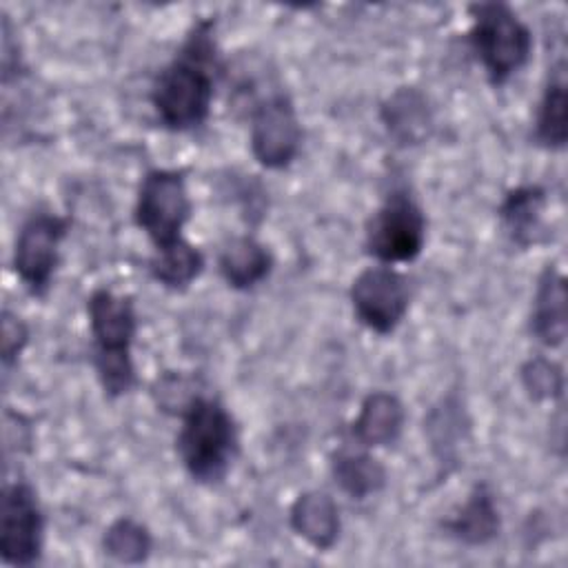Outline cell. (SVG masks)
Returning a JSON list of instances; mask_svg holds the SVG:
<instances>
[{"label":"cell","instance_id":"cell-1","mask_svg":"<svg viewBox=\"0 0 568 568\" xmlns=\"http://www.w3.org/2000/svg\"><path fill=\"white\" fill-rule=\"evenodd\" d=\"M213 67V24L202 20L151 87V104L164 129L184 133L209 120L215 95Z\"/></svg>","mask_w":568,"mask_h":568},{"label":"cell","instance_id":"cell-2","mask_svg":"<svg viewBox=\"0 0 568 568\" xmlns=\"http://www.w3.org/2000/svg\"><path fill=\"white\" fill-rule=\"evenodd\" d=\"M87 317L93 342V368L106 397L133 390L138 375L133 364V339L138 313L131 295L95 288L87 300Z\"/></svg>","mask_w":568,"mask_h":568},{"label":"cell","instance_id":"cell-3","mask_svg":"<svg viewBox=\"0 0 568 568\" xmlns=\"http://www.w3.org/2000/svg\"><path fill=\"white\" fill-rule=\"evenodd\" d=\"M180 419L175 450L189 477L197 484L222 481L240 448L237 426L229 408L215 397L195 395L180 410Z\"/></svg>","mask_w":568,"mask_h":568},{"label":"cell","instance_id":"cell-4","mask_svg":"<svg viewBox=\"0 0 568 568\" xmlns=\"http://www.w3.org/2000/svg\"><path fill=\"white\" fill-rule=\"evenodd\" d=\"M470 18V49L488 82L493 87H501L526 67L532 53V33L504 2L473 4Z\"/></svg>","mask_w":568,"mask_h":568},{"label":"cell","instance_id":"cell-5","mask_svg":"<svg viewBox=\"0 0 568 568\" xmlns=\"http://www.w3.org/2000/svg\"><path fill=\"white\" fill-rule=\"evenodd\" d=\"M191 213L193 202L182 171L151 169L144 173L138 186L133 217L153 248L180 242Z\"/></svg>","mask_w":568,"mask_h":568},{"label":"cell","instance_id":"cell-6","mask_svg":"<svg viewBox=\"0 0 568 568\" xmlns=\"http://www.w3.org/2000/svg\"><path fill=\"white\" fill-rule=\"evenodd\" d=\"M426 244V217L406 189H393L366 224V253L379 264H402L419 257Z\"/></svg>","mask_w":568,"mask_h":568},{"label":"cell","instance_id":"cell-7","mask_svg":"<svg viewBox=\"0 0 568 568\" xmlns=\"http://www.w3.org/2000/svg\"><path fill=\"white\" fill-rule=\"evenodd\" d=\"M67 233L69 220L51 211H36L22 222L16 235L11 264L16 277L31 295L42 297L51 288Z\"/></svg>","mask_w":568,"mask_h":568},{"label":"cell","instance_id":"cell-8","mask_svg":"<svg viewBox=\"0 0 568 568\" xmlns=\"http://www.w3.org/2000/svg\"><path fill=\"white\" fill-rule=\"evenodd\" d=\"M353 315L377 335H390L406 317L410 288L406 277L388 264L359 271L348 291Z\"/></svg>","mask_w":568,"mask_h":568},{"label":"cell","instance_id":"cell-9","mask_svg":"<svg viewBox=\"0 0 568 568\" xmlns=\"http://www.w3.org/2000/svg\"><path fill=\"white\" fill-rule=\"evenodd\" d=\"M44 546V513L27 481H11L2 490L0 555L9 566H33Z\"/></svg>","mask_w":568,"mask_h":568},{"label":"cell","instance_id":"cell-10","mask_svg":"<svg viewBox=\"0 0 568 568\" xmlns=\"http://www.w3.org/2000/svg\"><path fill=\"white\" fill-rule=\"evenodd\" d=\"M248 144L253 158L273 171L293 164L302 149V124L288 95L275 93L251 113Z\"/></svg>","mask_w":568,"mask_h":568},{"label":"cell","instance_id":"cell-11","mask_svg":"<svg viewBox=\"0 0 568 568\" xmlns=\"http://www.w3.org/2000/svg\"><path fill=\"white\" fill-rule=\"evenodd\" d=\"M568 295H566V277L555 266L548 264L532 295L530 311V333L548 348H557L564 344L568 333V313H566Z\"/></svg>","mask_w":568,"mask_h":568},{"label":"cell","instance_id":"cell-12","mask_svg":"<svg viewBox=\"0 0 568 568\" xmlns=\"http://www.w3.org/2000/svg\"><path fill=\"white\" fill-rule=\"evenodd\" d=\"M406 422L404 404L388 390H373L359 404L351 435L362 448H382L399 439Z\"/></svg>","mask_w":568,"mask_h":568},{"label":"cell","instance_id":"cell-13","mask_svg":"<svg viewBox=\"0 0 568 568\" xmlns=\"http://www.w3.org/2000/svg\"><path fill=\"white\" fill-rule=\"evenodd\" d=\"M288 521L295 535L315 550H331L342 530L337 501L322 490H306L297 495L288 510Z\"/></svg>","mask_w":568,"mask_h":568},{"label":"cell","instance_id":"cell-14","mask_svg":"<svg viewBox=\"0 0 568 568\" xmlns=\"http://www.w3.org/2000/svg\"><path fill=\"white\" fill-rule=\"evenodd\" d=\"M379 118L388 135L402 146L424 142L433 129V111L428 100L415 87H402L390 93L379 109Z\"/></svg>","mask_w":568,"mask_h":568},{"label":"cell","instance_id":"cell-15","mask_svg":"<svg viewBox=\"0 0 568 568\" xmlns=\"http://www.w3.org/2000/svg\"><path fill=\"white\" fill-rule=\"evenodd\" d=\"M501 519L495 497L486 484H477L466 501L444 521V530L466 546H484L499 535Z\"/></svg>","mask_w":568,"mask_h":568},{"label":"cell","instance_id":"cell-16","mask_svg":"<svg viewBox=\"0 0 568 568\" xmlns=\"http://www.w3.org/2000/svg\"><path fill=\"white\" fill-rule=\"evenodd\" d=\"M217 268L231 288L248 291L268 277L273 268V255L253 235H237L222 246L217 255Z\"/></svg>","mask_w":568,"mask_h":568},{"label":"cell","instance_id":"cell-17","mask_svg":"<svg viewBox=\"0 0 568 568\" xmlns=\"http://www.w3.org/2000/svg\"><path fill=\"white\" fill-rule=\"evenodd\" d=\"M546 204V191L537 184H521L504 195L497 215L504 233L513 244L526 248L537 242Z\"/></svg>","mask_w":568,"mask_h":568},{"label":"cell","instance_id":"cell-18","mask_svg":"<svg viewBox=\"0 0 568 568\" xmlns=\"http://www.w3.org/2000/svg\"><path fill=\"white\" fill-rule=\"evenodd\" d=\"M331 475L351 499H366L386 486L384 464L366 450L339 448L331 457Z\"/></svg>","mask_w":568,"mask_h":568},{"label":"cell","instance_id":"cell-19","mask_svg":"<svg viewBox=\"0 0 568 568\" xmlns=\"http://www.w3.org/2000/svg\"><path fill=\"white\" fill-rule=\"evenodd\" d=\"M535 140L548 149L559 151L568 140V93L564 78V62L552 67L544 87L537 115H535Z\"/></svg>","mask_w":568,"mask_h":568},{"label":"cell","instance_id":"cell-20","mask_svg":"<svg viewBox=\"0 0 568 568\" xmlns=\"http://www.w3.org/2000/svg\"><path fill=\"white\" fill-rule=\"evenodd\" d=\"M204 271V255L184 237L175 244L153 248L149 260L151 277L169 291L189 288Z\"/></svg>","mask_w":568,"mask_h":568},{"label":"cell","instance_id":"cell-21","mask_svg":"<svg viewBox=\"0 0 568 568\" xmlns=\"http://www.w3.org/2000/svg\"><path fill=\"white\" fill-rule=\"evenodd\" d=\"M153 537L149 528L131 517H120L106 526L102 535V550L118 564L135 566L149 559Z\"/></svg>","mask_w":568,"mask_h":568},{"label":"cell","instance_id":"cell-22","mask_svg":"<svg viewBox=\"0 0 568 568\" xmlns=\"http://www.w3.org/2000/svg\"><path fill=\"white\" fill-rule=\"evenodd\" d=\"M521 386L532 402H552L564 393V373L561 366L544 355L526 359L519 368Z\"/></svg>","mask_w":568,"mask_h":568},{"label":"cell","instance_id":"cell-23","mask_svg":"<svg viewBox=\"0 0 568 568\" xmlns=\"http://www.w3.org/2000/svg\"><path fill=\"white\" fill-rule=\"evenodd\" d=\"M29 344V328L27 324L11 311H2V337H0V359H2V368L9 373L24 346Z\"/></svg>","mask_w":568,"mask_h":568},{"label":"cell","instance_id":"cell-24","mask_svg":"<svg viewBox=\"0 0 568 568\" xmlns=\"http://www.w3.org/2000/svg\"><path fill=\"white\" fill-rule=\"evenodd\" d=\"M457 404L444 402L442 408H435L428 422V430H430V439L433 446H442L444 455L450 453L455 448V439H459L464 435V426H462V413L455 410Z\"/></svg>","mask_w":568,"mask_h":568}]
</instances>
